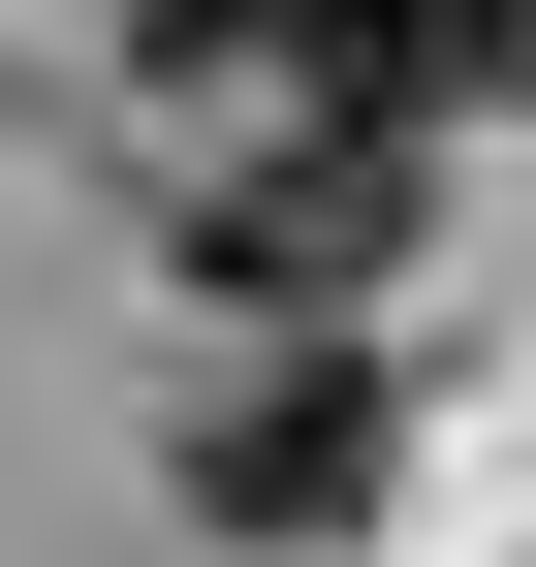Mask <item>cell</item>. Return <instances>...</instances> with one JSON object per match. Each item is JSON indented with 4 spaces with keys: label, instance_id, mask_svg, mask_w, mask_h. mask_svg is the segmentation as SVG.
<instances>
[{
    "label": "cell",
    "instance_id": "obj_1",
    "mask_svg": "<svg viewBox=\"0 0 536 567\" xmlns=\"http://www.w3.org/2000/svg\"><path fill=\"white\" fill-rule=\"evenodd\" d=\"M379 252H411V126H252V158H189V284H252V316H348Z\"/></svg>",
    "mask_w": 536,
    "mask_h": 567
},
{
    "label": "cell",
    "instance_id": "obj_4",
    "mask_svg": "<svg viewBox=\"0 0 536 567\" xmlns=\"http://www.w3.org/2000/svg\"><path fill=\"white\" fill-rule=\"evenodd\" d=\"M442 95H536V0H442Z\"/></svg>",
    "mask_w": 536,
    "mask_h": 567
},
{
    "label": "cell",
    "instance_id": "obj_3",
    "mask_svg": "<svg viewBox=\"0 0 536 567\" xmlns=\"http://www.w3.org/2000/svg\"><path fill=\"white\" fill-rule=\"evenodd\" d=\"M189 505H221V536H348V505H379V379H348V347H285V379L189 442Z\"/></svg>",
    "mask_w": 536,
    "mask_h": 567
},
{
    "label": "cell",
    "instance_id": "obj_2",
    "mask_svg": "<svg viewBox=\"0 0 536 567\" xmlns=\"http://www.w3.org/2000/svg\"><path fill=\"white\" fill-rule=\"evenodd\" d=\"M158 63H221V95H285V126H411L442 95V0H126Z\"/></svg>",
    "mask_w": 536,
    "mask_h": 567
}]
</instances>
